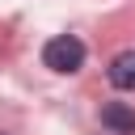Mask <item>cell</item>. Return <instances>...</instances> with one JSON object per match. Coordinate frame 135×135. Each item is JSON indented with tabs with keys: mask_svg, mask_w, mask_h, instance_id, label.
<instances>
[{
	"mask_svg": "<svg viewBox=\"0 0 135 135\" xmlns=\"http://www.w3.org/2000/svg\"><path fill=\"white\" fill-rule=\"evenodd\" d=\"M42 63H46L51 72H76V68L84 63V42L72 38V34H59V38H51V42L42 46Z\"/></svg>",
	"mask_w": 135,
	"mask_h": 135,
	"instance_id": "1",
	"label": "cell"
},
{
	"mask_svg": "<svg viewBox=\"0 0 135 135\" xmlns=\"http://www.w3.org/2000/svg\"><path fill=\"white\" fill-rule=\"evenodd\" d=\"M110 84L135 93V51H118V55L110 59Z\"/></svg>",
	"mask_w": 135,
	"mask_h": 135,
	"instance_id": "2",
	"label": "cell"
},
{
	"mask_svg": "<svg viewBox=\"0 0 135 135\" xmlns=\"http://www.w3.org/2000/svg\"><path fill=\"white\" fill-rule=\"evenodd\" d=\"M101 122H105V127H114L118 135H135V110H127L122 101L101 105Z\"/></svg>",
	"mask_w": 135,
	"mask_h": 135,
	"instance_id": "3",
	"label": "cell"
}]
</instances>
